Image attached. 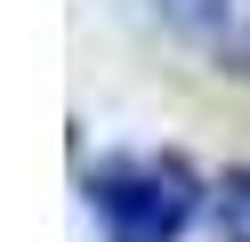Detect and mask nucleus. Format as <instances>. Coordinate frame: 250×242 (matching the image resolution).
Masks as SVG:
<instances>
[{"label": "nucleus", "instance_id": "nucleus-1", "mask_svg": "<svg viewBox=\"0 0 250 242\" xmlns=\"http://www.w3.org/2000/svg\"><path fill=\"white\" fill-rule=\"evenodd\" d=\"M202 194L210 186L186 154H105L81 177V202L105 242H178L202 218Z\"/></svg>", "mask_w": 250, "mask_h": 242}, {"label": "nucleus", "instance_id": "nucleus-3", "mask_svg": "<svg viewBox=\"0 0 250 242\" xmlns=\"http://www.w3.org/2000/svg\"><path fill=\"white\" fill-rule=\"evenodd\" d=\"M218 242H250V170H226L218 186Z\"/></svg>", "mask_w": 250, "mask_h": 242}, {"label": "nucleus", "instance_id": "nucleus-2", "mask_svg": "<svg viewBox=\"0 0 250 242\" xmlns=\"http://www.w3.org/2000/svg\"><path fill=\"white\" fill-rule=\"evenodd\" d=\"M146 8L194 48H218V57L250 48V0H146Z\"/></svg>", "mask_w": 250, "mask_h": 242}]
</instances>
